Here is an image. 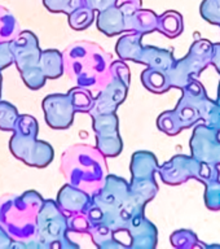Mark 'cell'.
I'll return each instance as SVG.
<instances>
[{"mask_svg":"<svg viewBox=\"0 0 220 249\" xmlns=\"http://www.w3.org/2000/svg\"><path fill=\"white\" fill-rule=\"evenodd\" d=\"M113 56L92 42H74L62 52L64 71L77 86L96 96L110 79Z\"/></svg>","mask_w":220,"mask_h":249,"instance_id":"obj_1","label":"cell"},{"mask_svg":"<svg viewBox=\"0 0 220 249\" xmlns=\"http://www.w3.org/2000/svg\"><path fill=\"white\" fill-rule=\"evenodd\" d=\"M61 173L68 184L92 196L108 178L106 157L93 145L75 144L62 153Z\"/></svg>","mask_w":220,"mask_h":249,"instance_id":"obj_2","label":"cell"},{"mask_svg":"<svg viewBox=\"0 0 220 249\" xmlns=\"http://www.w3.org/2000/svg\"><path fill=\"white\" fill-rule=\"evenodd\" d=\"M44 198L36 191L0 198V225L12 241L26 244L36 237V221Z\"/></svg>","mask_w":220,"mask_h":249,"instance_id":"obj_3","label":"cell"},{"mask_svg":"<svg viewBox=\"0 0 220 249\" xmlns=\"http://www.w3.org/2000/svg\"><path fill=\"white\" fill-rule=\"evenodd\" d=\"M38 122L34 117L30 114L18 116L9 140V149L16 159L21 160L27 166L46 167L53 161L54 152L50 144L38 140Z\"/></svg>","mask_w":220,"mask_h":249,"instance_id":"obj_4","label":"cell"},{"mask_svg":"<svg viewBox=\"0 0 220 249\" xmlns=\"http://www.w3.org/2000/svg\"><path fill=\"white\" fill-rule=\"evenodd\" d=\"M69 225L66 215L54 200H44L36 221V237L42 248H78L68 236Z\"/></svg>","mask_w":220,"mask_h":249,"instance_id":"obj_5","label":"cell"},{"mask_svg":"<svg viewBox=\"0 0 220 249\" xmlns=\"http://www.w3.org/2000/svg\"><path fill=\"white\" fill-rule=\"evenodd\" d=\"M130 86V69L122 60L113 61L110 65V79L105 87L95 96L89 116L102 113H116L127 97Z\"/></svg>","mask_w":220,"mask_h":249,"instance_id":"obj_6","label":"cell"},{"mask_svg":"<svg viewBox=\"0 0 220 249\" xmlns=\"http://www.w3.org/2000/svg\"><path fill=\"white\" fill-rule=\"evenodd\" d=\"M93 131L96 135V148L105 157H117L123 149V142L118 131L116 113L93 114Z\"/></svg>","mask_w":220,"mask_h":249,"instance_id":"obj_7","label":"cell"},{"mask_svg":"<svg viewBox=\"0 0 220 249\" xmlns=\"http://www.w3.org/2000/svg\"><path fill=\"white\" fill-rule=\"evenodd\" d=\"M47 124L56 130L70 127L74 122L75 109L68 93H52L42 103Z\"/></svg>","mask_w":220,"mask_h":249,"instance_id":"obj_8","label":"cell"},{"mask_svg":"<svg viewBox=\"0 0 220 249\" xmlns=\"http://www.w3.org/2000/svg\"><path fill=\"white\" fill-rule=\"evenodd\" d=\"M11 51L13 62L19 73L39 65L42 51L39 48L38 38L31 31H19V34L11 42Z\"/></svg>","mask_w":220,"mask_h":249,"instance_id":"obj_9","label":"cell"},{"mask_svg":"<svg viewBox=\"0 0 220 249\" xmlns=\"http://www.w3.org/2000/svg\"><path fill=\"white\" fill-rule=\"evenodd\" d=\"M140 8L134 3L123 1L122 5H113L99 12L96 17V26L102 34L114 36L123 31H128V19L135 9Z\"/></svg>","mask_w":220,"mask_h":249,"instance_id":"obj_10","label":"cell"},{"mask_svg":"<svg viewBox=\"0 0 220 249\" xmlns=\"http://www.w3.org/2000/svg\"><path fill=\"white\" fill-rule=\"evenodd\" d=\"M57 205L68 215L85 213L91 204V196L77 187L65 184L57 194Z\"/></svg>","mask_w":220,"mask_h":249,"instance_id":"obj_11","label":"cell"},{"mask_svg":"<svg viewBox=\"0 0 220 249\" xmlns=\"http://www.w3.org/2000/svg\"><path fill=\"white\" fill-rule=\"evenodd\" d=\"M141 50V34L137 33L123 35L116 44V53L122 61L139 62Z\"/></svg>","mask_w":220,"mask_h":249,"instance_id":"obj_12","label":"cell"},{"mask_svg":"<svg viewBox=\"0 0 220 249\" xmlns=\"http://www.w3.org/2000/svg\"><path fill=\"white\" fill-rule=\"evenodd\" d=\"M39 68L48 79H57L64 74L62 53L57 50L42 51L39 58Z\"/></svg>","mask_w":220,"mask_h":249,"instance_id":"obj_13","label":"cell"},{"mask_svg":"<svg viewBox=\"0 0 220 249\" xmlns=\"http://www.w3.org/2000/svg\"><path fill=\"white\" fill-rule=\"evenodd\" d=\"M157 22H158V17L153 12L148 11V9H140V8H137L130 16V19H128V31L143 35L145 33H151L154 29H157Z\"/></svg>","mask_w":220,"mask_h":249,"instance_id":"obj_14","label":"cell"},{"mask_svg":"<svg viewBox=\"0 0 220 249\" xmlns=\"http://www.w3.org/2000/svg\"><path fill=\"white\" fill-rule=\"evenodd\" d=\"M155 170V160L152 153L148 152H136L131 160L132 179L153 178Z\"/></svg>","mask_w":220,"mask_h":249,"instance_id":"obj_15","label":"cell"},{"mask_svg":"<svg viewBox=\"0 0 220 249\" xmlns=\"http://www.w3.org/2000/svg\"><path fill=\"white\" fill-rule=\"evenodd\" d=\"M19 34V26L15 16L0 5V43L12 42Z\"/></svg>","mask_w":220,"mask_h":249,"instance_id":"obj_16","label":"cell"},{"mask_svg":"<svg viewBox=\"0 0 220 249\" xmlns=\"http://www.w3.org/2000/svg\"><path fill=\"white\" fill-rule=\"evenodd\" d=\"M68 95H69L71 104H73L77 113H88L92 109L95 96L87 89L77 86V87L70 89Z\"/></svg>","mask_w":220,"mask_h":249,"instance_id":"obj_17","label":"cell"},{"mask_svg":"<svg viewBox=\"0 0 220 249\" xmlns=\"http://www.w3.org/2000/svg\"><path fill=\"white\" fill-rule=\"evenodd\" d=\"M95 21V11L87 5H82L69 15V25L74 30H85Z\"/></svg>","mask_w":220,"mask_h":249,"instance_id":"obj_18","label":"cell"},{"mask_svg":"<svg viewBox=\"0 0 220 249\" xmlns=\"http://www.w3.org/2000/svg\"><path fill=\"white\" fill-rule=\"evenodd\" d=\"M141 81H143L144 86L147 87L148 89H151L153 92H162L166 87V78L162 74V71L159 69H147L145 71H143V75H141Z\"/></svg>","mask_w":220,"mask_h":249,"instance_id":"obj_19","label":"cell"},{"mask_svg":"<svg viewBox=\"0 0 220 249\" xmlns=\"http://www.w3.org/2000/svg\"><path fill=\"white\" fill-rule=\"evenodd\" d=\"M18 116L19 114L16 107H13L8 101L0 100V130L13 131Z\"/></svg>","mask_w":220,"mask_h":249,"instance_id":"obj_20","label":"cell"},{"mask_svg":"<svg viewBox=\"0 0 220 249\" xmlns=\"http://www.w3.org/2000/svg\"><path fill=\"white\" fill-rule=\"evenodd\" d=\"M43 4L52 13L70 15L77 8L85 5V0H43Z\"/></svg>","mask_w":220,"mask_h":249,"instance_id":"obj_21","label":"cell"},{"mask_svg":"<svg viewBox=\"0 0 220 249\" xmlns=\"http://www.w3.org/2000/svg\"><path fill=\"white\" fill-rule=\"evenodd\" d=\"M21 77H22L23 83L29 87L33 91H36V89H40L43 86L46 85V79L44 74L40 70V68L38 66H34V68H30V69H26L21 71Z\"/></svg>","mask_w":220,"mask_h":249,"instance_id":"obj_22","label":"cell"},{"mask_svg":"<svg viewBox=\"0 0 220 249\" xmlns=\"http://www.w3.org/2000/svg\"><path fill=\"white\" fill-rule=\"evenodd\" d=\"M179 25H180V16L175 12H166L165 15L158 17V22H157V27H159V30L169 36H174L179 29Z\"/></svg>","mask_w":220,"mask_h":249,"instance_id":"obj_23","label":"cell"},{"mask_svg":"<svg viewBox=\"0 0 220 249\" xmlns=\"http://www.w3.org/2000/svg\"><path fill=\"white\" fill-rule=\"evenodd\" d=\"M68 225H69V231L74 232H88L91 223H89L87 214H75V215H68Z\"/></svg>","mask_w":220,"mask_h":249,"instance_id":"obj_24","label":"cell"},{"mask_svg":"<svg viewBox=\"0 0 220 249\" xmlns=\"http://www.w3.org/2000/svg\"><path fill=\"white\" fill-rule=\"evenodd\" d=\"M13 64V53L11 51V42L0 43V71Z\"/></svg>","mask_w":220,"mask_h":249,"instance_id":"obj_25","label":"cell"},{"mask_svg":"<svg viewBox=\"0 0 220 249\" xmlns=\"http://www.w3.org/2000/svg\"><path fill=\"white\" fill-rule=\"evenodd\" d=\"M117 3H118V0H85V4L87 7L97 12L117 5Z\"/></svg>","mask_w":220,"mask_h":249,"instance_id":"obj_26","label":"cell"},{"mask_svg":"<svg viewBox=\"0 0 220 249\" xmlns=\"http://www.w3.org/2000/svg\"><path fill=\"white\" fill-rule=\"evenodd\" d=\"M11 244L12 239L9 237V235L5 232V230L1 227V225H0V249L11 248Z\"/></svg>","mask_w":220,"mask_h":249,"instance_id":"obj_27","label":"cell"},{"mask_svg":"<svg viewBox=\"0 0 220 249\" xmlns=\"http://www.w3.org/2000/svg\"><path fill=\"white\" fill-rule=\"evenodd\" d=\"M123 1H128V3H134L136 5H141V0H123Z\"/></svg>","mask_w":220,"mask_h":249,"instance_id":"obj_28","label":"cell"},{"mask_svg":"<svg viewBox=\"0 0 220 249\" xmlns=\"http://www.w3.org/2000/svg\"><path fill=\"white\" fill-rule=\"evenodd\" d=\"M1 82H3V78H1V73H0V96H1Z\"/></svg>","mask_w":220,"mask_h":249,"instance_id":"obj_29","label":"cell"}]
</instances>
